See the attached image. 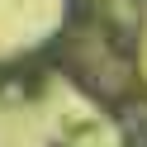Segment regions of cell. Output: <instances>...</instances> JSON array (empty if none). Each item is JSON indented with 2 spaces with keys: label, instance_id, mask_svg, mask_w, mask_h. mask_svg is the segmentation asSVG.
Listing matches in <instances>:
<instances>
[{
  "label": "cell",
  "instance_id": "1",
  "mask_svg": "<svg viewBox=\"0 0 147 147\" xmlns=\"http://www.w3.org/2000/svg\"><path fill=\"white\" fill-rule=\"evenodd\" d=\"M52 67L109 114H128L142 95L138 33L119 19L114 0H67V24L48 48Z\"/></svg>",
  "mask_w": 147,
  "mask_h": 147
},
{
  "label": "cell",
  "instance_id": "2",
  "mask_svg": "<svg viewBox=\"0 0 147 147\" xmlns=\"http://www.w3.org/2000/svg\"><path fill=\"white\" fill-rule=\"evenodd\" d=\"M123 147H147V114H133V119H128Z\"/></svg>",
  "mask_w": 147,
  "mask_h": 147
}]
</instances>
